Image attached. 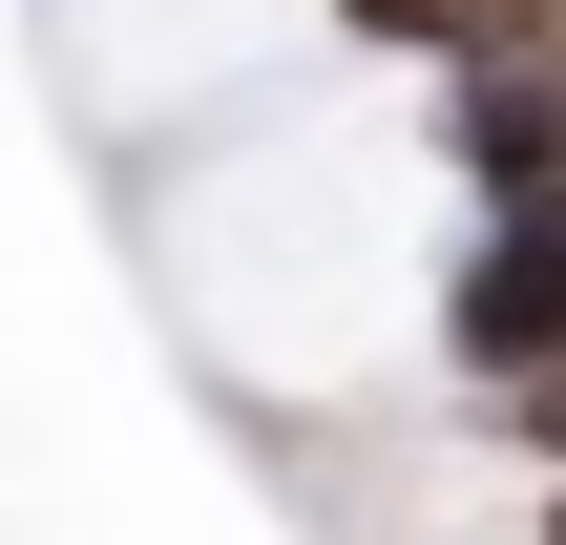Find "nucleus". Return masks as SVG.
<instances>
[{
  "label": "nucleus",
  "mask_w": 566,
  "mask_h": 545,
  "mask_svg": "<svg viewBox=\"0 0 566 545\" xmlns=\"http://www.w3.org/2000/svg\"><path fill=\"white\" fill-rule=\"evenodd\" d=\"M441 147L525 210V189H566V21H525V42H462V84H441Z\"/></svg>",
  "instance_id": "obj_1"
},
{
  "label": "nucleus",
  "mask_w": 566,
  "mask_h": 545,
  "mask_svg": "<svg viewBox=\"0 0 566 545\" xmlns=\"http://www.w3.org/2000/svg\"><path fill=\"white\" fill-rule=\"evenodd\" d=\"M336 21H357V42H441V63H462V42H525V21H566V0H336Z\"/></svg>",
  "instance_id": "obj_2"
}]
</instances>
